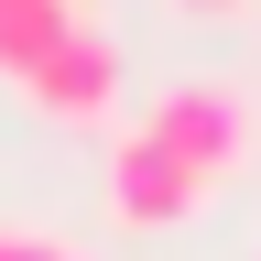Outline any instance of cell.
Wrapping results in <instances>:
<instances>
[{
	"instance_id": "obj_5",
	"label": "cell",
	"mask_w": 261,
	"mask_h": 261,
	"mask_svg": "<svg viewBox=\"0 0 261 261\" xmlns=\"http://www.w3.org/2000/svg\"><path fill=\"white\" fill-rule=\"evenodd\" d=\"M174 11H196V22H228V11H250V0H174Z\"/></svg>"
},
{
	"instance_id": "obj_4",
	"label": "cell",
	"mask_w": 261,
	"mask_h": 261,
	"mask_svg": "<svg viewBox=\"0 0 261 261\" xmlns=\"http://www.w3.org/2000/svg\"><path fill=\"white\" fill-rule=\"evenodd\" d=\"M0 261H87V250H65V240H33V228H0Z\"/></svg>"
},
{
	"instance_id": "obj_3",
	"label": "cell",
	"mask_w": 261,
	"mask_h": 261,
	"mask_svg": "<svg viewBox=\"0 0 261 261\" xmlns=\"http://www.w3.org/2000/svg\"><path fill=\"white\" fill-rule=\"evenodd\" d=\"M11 87H22L44 120H109V109H120V44H109L98 22H76V33H65L33 76H11Z\"/></svg>"
},
{
	"instance_id": "obj_6",
	"label": "cell",
	"mask_w": 261,
	"mask_h": 261,
	"mask_svg": "<svg viewBox=\"0 0 261 261\" xmlns=\"http://www.w3.org/2000/svg\"><path fill=\"white\" fill-rule=\"evenodd\" d=\"M250 261H261V250H250Z\"/></svg>"
},
{
	"instance_id": "obj_2",
	"label": "cell",
	"mask_w": 261,
	"mask_h": 261,
	"mask_svg": "<svg viewBox=\"0 0 261 261\" xmlns=\"http://www.w3.org/2000/svg\"><path fill=\"white\" fill-rule=\"evenodd\" d=\"M196 207H207V185H196L152 130H120L109 142V218L120 228H185Z\"/></svg>"
},
{
	"instance_id": "obj_1",
	"label": "cell",
	"mask_w": 261,
	"mask_h": 261,
	"mask_svg": "<svg viewBox=\"0 0 261 261\" xmlns=\"http://www.w3.org/2000/svg\"><path fill=\"white\" fill-rule=\"evenodd\" d=\"M142 130H152V142L174 152L207 196H218V185H240L250 163H261V98H250V87H218V76H174V87L152 98V120H142Z\"/></svg>"
}]
</instances>
